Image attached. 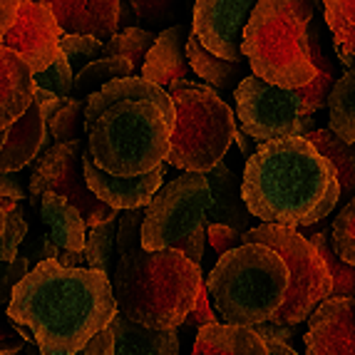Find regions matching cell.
I'll use <instances>...</instances> for the list:
<instances>
[{
    "instance_id": "42",
    "label": "cell",
    "mask_w": 355,
    "mask_h": 355,
    "mask_svg": "<svg viewBox=\"0 0 355 355\" xmlns=\"http://www.w3.org/2000/svg\"><path fill=\"white\" fill-rule=\"evenodd\" d=\"M23 353L25 355H42L35 345H25ZM77 355H114V331H112V326L107 328V331H102L100 336H97L95 340L87 345V348L80 350Z\"/></svg>"
},
{
    "instance_id": "6",
    "label": "cell",
    "mask_w": 355,
    "mask_h": 355,
    "mask_svg": "<svg viewBox=\"0 0 355 355\" xmlns=\"http://www.w3.org/2000/svg\"><path fill=\"white\" fill-rule=\"evenodd\" d=\"M308 25L296 0H261L243 30L241 53L251 75L281 89H303L318 75L308 53Z\"/></svg>"
},
{
    "instance_id": "29",
    "label": "cell",
    "mask_w": 355,
    "mask_h": 355,
    "mask_svg": "<svg viewBox=\"0 0 355 355\" xmlns=\"http://www.w3.org/2000/svg\"><path fill=\"white\" fill-rule=\"evenodd\" d=\"M308 241L318 249L333 279V298H355V266L345 263L333 249V234L328 229H308Z\"/></svg>"
},
{
    "instance_id": "33",
    "label": "cell",
    "mask_w": 355,
    "mask_h": 355,
    "mask_svg": "<svg viewBox=\"0 0 355 355\" xmlns=\"http://www.w3.org/2000/svg\"><path fill=\"white\" fill-rule=\"evenodd\" d=\"M157 35L142 28H125L105 45V58H125L132 62L135 72H142L144 60L154 48Z\"/></svg>"
},
{
    "instance_id": "2",
    "label": "cell",
    "mask_w": 355,
    "mask_h": 355,
    "mask_svg": "<svg viewBox=\"0 0 355 355\" xmlns=\"http://www.w3.org/2000/svg\"><path fill=\"white\" fill-rule=\"evenodd\" d=\"M177 130L169 92L142 77H125L87 97V152L102 172L135 179L166 164Z\"/></svg>"
},
{
    "instance_id": "1",
    "label": "cell",
    "mask_w": 355,
    "mask_h": 355,
    "mask_svg": "<svg viewBox=\"0 0 355 355\" xmlns=\"http://www.w3.org/2000/svg\"><path fill=\"white\" fill-rule=\"evenodd\" d=\"M6 311L15 326L33 333L42 355H77L119 313L107 273L65 268L58 261L30 268Z\"/></svg>"
},
{
    "instance_id": "35",
    "label": "cell",
    "mask_w": 355,
    "mask_h": 355,
    "mask_svg": "<svg viewBox=\"0 0 355 355\" xmlns=\"http://www.w3.org/2000/svg\"><path fill=\"white\" fill-rule=\"evenodd\" d=\"M35 87L48 89V92L58 95L60 100L75 97V70H72L70 60L60 53L58 60H55L48 70L35 75Z\"/></svg>"
},
{
    "instance_id": "22",
    "label": "cell",
    "mask_w": 355,
    "mask_h": 355,
    "mask_svg": "<svg viewBox=\"0 0 355 355\" xmlns=\"http://www.w3.org/2000/svg\"><path fill=\"white\" fill-rule=\"evenodd\" d=\"M191 355H271L254 328L214 323L196 333Z\"/></svg>"
},
{
    "instance_id": "44",
    "label": "cell",
    "mask_w": 355,
    "mask_h": 355,
    "mask_svg": "<svg viewBox=\"0 0 355 355\" xmlns=\"http://www.w3.org/2000/svg\"><path fill=\"white\" fill-rule=\"evenodd\" d=\"M0 199H12V202H25V189L20 187L15 174L0 172Z\"/></svg>"
},
{
    "instance_id": "32",
    "label": "cell",
    "mask_w": 355,
    "mask_h": 355,
    "mask_svg": "<svg viewBox=\"0 0 355 355\" xmlns=\"http://www.w3.org/2000/svg\"><path fill=\"white\" fill-rule=\"evenodd\" d=\"M85 112H87V97H70L62 100L55 110L53 117H48V132L53 135L55 144L80 142L85 132Z\"/></svg>"
},
{
    "instance_id": "45",
    "label": "cell",
    "mask_w": 355,
    "mask_h": 355,
    "mask_svg": "<svg viewBox=\"0 0 355 355\" xmlns=\"http://www.w3.org/2000/svg\"><path fill=\"white\" fill-rule=\"evenodd\" d=\"M263 340H286L288 343L291 338H293V328L291 326H276V323H263V326H256L254 328Z\"/></svg>"
},
{
    "instance_id": "36",
    "label": "cell",
    "mask_w": 355,
    "mask_h": 355,
    "mask_svg": "<svg viewBox=\"0 0 355 355\" xmlns=\"http://www.w3.org/2000/svg\"><path fill=\"white\" fill-rule=\"evenodd\" d=\"M60 53L70 60L75 75L89 62L105 58V42L87 35H62L60 37Z\"/></svg>"
},
{
    "instance_id": "30",
    "label": "cell",
    "mask_w": 355,
    "mask_h": 355,
    "mask_svg": "<svg viewBox=\"0 0 355 355\" xmlns=\"http://www.w3.org/2000/svg\"><path fill=\"white\" fill-rule=\"evenodd\" d=\"M125 77H137L135 67L130 60L125 58H100L95 62H89L87 67L75 75V92L77 95L92 97L100 92L105 85L114 83V80H125Z\"/></svg>"
},
{
    "instance_id": "31",
    "label": "cell",
    "mask_w": 355,
    "mask_h": 355,
    "mask_svg": "<svg viewBox=\"0 0 355 355\" xmlns=\"http://www.w3.org/2000/svg\"><path fill=\"white\" fill-rule=\"evenodd\" d=\"M117 231L119 221H107L102 226L87 231V243H85V259L87 268L107 273L112 279L114 263H117Z\"/></svg>"
},
{
    "instance_id": "25",
    "label": "cell",
    "mask_w": 355,
    "mask_h": 355,
    "mask_svg": "<svg viewBox=\"0 0 355 355\" xmlns=\"http://www.w3.org/2000/svg\"><path fill=\"white\" fill-rule=\"evenodd\" d=\"M187 60H189L191 70L199 77H204L211 87L216 89H234L246 80L249 75H243L241 62H226V60L211 55L207 48H204L199 37L191 33L189 40H187ZM236 92V89H234Z\"/></svg>"
},
{
    "instance_id": "46",
    "label": "cell",
    "mask_w": 355,
    "mask_h": 355,
    "mask_svg": "<svg viewBox=\"0 0 355 355\" xmlns=\"http://www.w3.org/2000/svg\"><path fill=\"white\" fill-rule=\"evenodd\" d=\"M60 102H62V100H60L58 95H53V92H48V89H40V87L35 89V105L42 110V114H45V119L53 117L55 110H58V107H60Z\"/></svg>"
},
{
    "instance_id": "50",
    "label": "cell",
    "mask_w": 355,
    "mask_h": 355,
    "mask_svg": "<svg viewBox=\"0 0 355 355\" xmlns=\"http://www.w3.org/2000/svg\"><path fill=\"white\" fill-rule=\"evenodd\" d=\"M0 355H3V350H0Z\"/></svg>"
},
{
    "instance_id": "41",
    "label": "cell",
    "mask_w": 355,
    "mask_h": 355,
    "mask_svg": "<svg viewBox=\"0 0 355 355\" xmlns=\"http://www.w3.org/2000/svg\"><path fill=\"white\" fill-rule=\"evenodd\" d=\"M214 323H219L216 320V313L211 311V303H209V288L204 286L202 293H199V301H196L194 311H191L189 315H187V320H184L182 328H207V326H214Z\"/></svg>"
},
{
    "instance_id": "8",
    "label": "cell",
    "mask_w": 355,
    "mask_h": 355,
    "mask_svg": "<svg viewBox=\"0 0 355 355\" xmlns=\"http://www.w3.org/2000/svg\"><path fill=\"white\" fill-rule=\"evenodd\" d=\"M211 189L207 174H187L162 187L144 209V251H182L199 266L209 239Z\"/></svg>"
},
{
    "instance_id": "15",
    "label": "cell",
    "mask_w": 355,
    "mask_h": 355,
    "mask_svg": "<svg viewBox=\"0 0 355 355\" xmlns=\"http://www.w3.org/2000/svg\"><path fill=\"white\" fill-rule=\"evenodd\" d=\"M308 355H355V298L320 303L306 331Z\"/></svg>"
},
{
    "instance_id": "10",
    "label": "cell",
    "mask_w": 355,
    "mask_h": 355,
    "mask_svg": "<svg viewBox=\"0 0 355 355\" xmlns=\"http://www.w3.org/2000/svg\"><path fill=\"white\" fill-rule=\"evenodd\" d=\"M241 132L261 144L306 137L313 132V117H303V105L296 89H281L249 75L234 92Z\"/></svg>"
},
{
    "instance_id": "23",
    "label": "cell",
    "mask_w": 355,
    "mask_h": 355,
    "mask_svg": "<svg viewBox=\"0 0 355 355\" xmlns=\"http://www.w3.org/2000/svg\"><path fill=\"white\" fill-rule=\"evenodd\" d=\"M114 355H179L177 331H154L132 323L122 313L112 320Z\"/></svg>"
},
{
    "instance_id": "11",
    "label": "cell",
    "mask_w": 355,
    "mask_h": 355,
    "mask_svg": "<svg viewBox=\"0 0 355 355\" xmlns=\"http://www.w3.org/2000/svg\"><path fill=\"white\" fill-rule=\"evenodd\" d=\"M85 149L87 147L80 139V142L70 144H55L53 149L42 154L35 172L30 177V204L37 207L42 194H58L83 214L87 229H95L107 221L119 219V211L102 204L89 191L83 166Z\"/></svg>"
},
{
    "instance_id": "49",
    "label": "cell",
    "mask_w": 355,
    "mask_h": 355,
    "mask_svg": "<svg viewBox=\"0 0 355 355\" xmlns=\"http://www.w3.org/2000/svg\"><path fill=\"white\" fill-rule=\"evenodd\" d=\"M6 142H8V130H6V132H0V149L6 147Z\"/></svg>"
},
{
    "instance_id": "19",
    "label": "cell",
    "mask_w": 355,
    "mask_h": 355,
    "mask_svg": "<svg viewBox=\"0 0 355 355\" xmlns=\"http://www.w3.org/2000/svg\"><path fill=\"white\" fill-rule=\"evenodd\" d=\"M189 35L191 33L184 25H174V28H166L164 33H159L154 48L149 50L147 60H144L139 77L162 89H169L174 83L189 80L191 65L187 60V40H189Z\"/></svg>"
},
{
    "instance_id": "20",
    "label": "cell",
    "mask_w": 355,
    "mask_h": 355,
    "mask_svg": "<svg viewBox=\"0 0 355 355\" xmlns=\"http://www.w3.org/2000/svg\"><path fill=\"white\" fill-rule=\"evenodd\" d=\"M53 135L48 132V119L37 105L25 112L23 119L8 130V142L0 149V172L15 174L18 169L28 166L37 154H45L55 147Z\"/></svg>"
},
{
    "instance_id": "9",
    "label": "cell",
    "mask_w": 355,
    "mask_h": 355,
    "mask_svg": "<svg viewBox=\"0 0 355 355\" xmlns=\"http://www.w3.org/2000/svg\"><path fill=\"white\" fill-rule=\"evenodd\" d=\"M243 243H261L273 249L288 266V293L286 303L271 323L276 326H298L301 320L311 318L320 303L333 298V279L328 273L326 261L320 259L318 249L308 241L298 229L286 226L259 224L243 234Z\"/></svg>"
},
{
    "instance_id": "39",
    "label": "cell",
    "mask_w": 355,
    "mask_h": 355,
    "mask_svg": "<svg viewBox=\"0 0 355 355\" xmlns=\"http://www.w3.org/2000/svg\"><path fill=\"white\" fill-rule=\"evenodd\" d=\"M209 241H211V249L219 254V259L229 254V251L243 246L241 234H239V231H234V229H229V226H224V224H211V226H209Z\"/></svg>"
},
{
    "instance_id": "38",
    "label": "cell",
    "mask_w": 355,
    "mask_h": 355,
    "mask_svg": "<svg viewBox=\"0 0 355 355\" xmlns=\"http://www.w3.org/2000/svg\"><path fill=\"white\" fill-rule=\"evenodd\" d=\"M30 261L28 256L20 254L12 263H3L0 261V308H8L12 301V293L18 288V284L30 273Z\"/></svg>"
},
{
    "instance_id": "17",
    "label": "cell",
    "mask_w": 355,
    "mask_h": 355,
    "mask_svg": "<svg viewBox=\"0 0 355 355\" xmlns=\"http://www.w3.org/2000/svg\"><path fill=\"white\" fill-rule=\"evenodd\" d=\"M65 35L97 37L107 45L117 35L122 3L119 0H50Z\"/></svg>"
},
{
    "instance_id": "40",
    "label": "cell",
    "mask_w": 355,
    "mask_h": 355,
    "mask_svg": "<svg viewBox=\"0 0 355 355\" xmlns=\"http://www.w3.org/2000/svg\"><path fill=\"white\" fill-rule=\"evenodd\" d=\"M25 340L18 333V326L8 318V311L0 308V350L3 355H18L20 350H25Z\"/></svg>"
},
{
    "instance_id": "16",
    "label": "cell",
    "mask_w": 355,
    "mask_h": 355,
    "mask_svg": "<svg viewBox=\"0 0 355 355\" xmlns=\"http://www.w3.org/2000/svg\"><path fill=\"white\" fill-rule=\"evenodd\" d=\"M40 221L45 226V234L55 241L60 249V266L65 268H85V243H87V224L83 214L77 211L67 199L58 194H42L37 202Z\"/></svg>"
},
{
    "instance_id": "4",
    "label": "cell",
    "mask_w": 355,
    "mask_h": 355,
    "mask_svg": "<svg viewBox=\"0 0 355 355\" xmlns=\"http://www.w3.org/2000/svg\"><path fill=\"white\" fill-rule=\"evenodd\" d=\"M144 209L119 216L117 263L112 273L119 313L154 331H177L204 288L202 268L182 251H144Z\"/></svg>"
},
{
    "instance_id": "14",
    "label": "cell",
    "mask_w": 355,
    "mask_h": 355,
    "mask_svg": "<svg viewBox=\"0 0 355 355\" xmlns=\"http://www.w3.org/2000/svg\"><path fill=\"white\" fill-rule=\"evenodd\" d=\"M83 166H85V179H87L89 191L102 204H107V207H112L114 211H122V214L147 209L154 202V196L162 191V182H164V166L154 169L152 174H144V177H135V179L112 177V174L102 172L100 166L92 162L87 149H85Z\"/></svg>"
},
{
    "instance_id": "26",
    "label": "cell",
    "mask_w": 355,
    "mask_h": 355,
    "mask_svg": "<svg viewBox=\"0 0 355 355\" xmlns=\"http://www.w3.org/2000/svg\"><path fill=\"white\" fill-rule=\"evenodd\" d=\"M306 139L318 149L333 166H336L338 184H340V196L355 199V144L343 142L336 132L328 130H313L308 132Z\"/></svg>"
},
{
    "instance_id": "3",
    "label": "cell",
    "mask_w": 355,
    "mask_h": 355,
    "mask_svg": "<svg viewBox=\"0 0 355 355\" xmlns=\"http://www.w3.org/2000/svg\"><path fill=\"white\" fill-rule=\"evenodd\" d=\"M241 179L246 209L263 224L313 226L340 202L336 166L306 137L259 144Z\"/></svg>"
},
{
    "instance_id": "34",
    "label": "cell",
    "mask_w": 355,
    "mask_h": 355,
    "mask_svg": "<svg viewBox=\"0 0 355 355\" xmlns=\"http://www.w3.org/2000/svg\"><path fill=\"white\" fill-rule=\"evenodd\" d=\"M6 209V231H3V241H0V261L12 263L20 256L25 239H28V221H25L23 202H12V199H0Z\"/></svg>"
},
{
    "instance_id": "27",
    "label": "cell",
    "mask_w": 355,
    "mask_h": 355,
    "mask_svg": "<svg viewBox=\"0 0 355 355\" xmlns=\"http://www.w3.org/2000/svg\"><path fill=\"white\" fill-rule=\"evenodd\" d=\"M328 122L343 142L355 144V67L343 72L328 100Z\"/></svg>"
},
{
    "instance_id": "7",
    "label": "cell",
    "mask_w": 355,
    "mask_h": 355,
    "mask_svg": "<svg viewBox=\"0 0 355 355\" xmlns=\"http://www.w3.org/2000/svg\"><path fill=\"white\" fill-rule=\"evenodd\" d=\"M177 110V130L166 164L187 174H209L224 162L236 135L234 110L207 85L182 80L166 89Z\"/></svg>"
},
{
    "instance_id": "21",
    "label": "cell",
    "mask_w": 355,
    "mask_h": 355,
    "mask_svg": "<svg viewBox=\"0 0 355 355\" xmlns=\"http://www.w3.org/2000/svg\"><path fill=\"white\" fill-rule=\"evenodd\" d=\"M209 189H211V209H209V226L211 224H224L229 229L239 231V234H249L251 226V214L246 209L241 194L243 179L236 177V172L231 169L226 162H219L211 172L207 174Z\"/></svg>"
},
{
    "instance_id": "28",
    "label": "cell",
    "mask_w": 355,
    "mask_h": 355,
    "mask_svg": "<svg viewBox=\"0 0 355 355\" xmlns=\"http://www.w3.org/2000/svg\"><path fill=\"white\" fill-rule=\"evenodd\" d=\"M326 23L333 30L336 53L345 67H355V0H326Z\"/></svg>"
},
{
    "instance_id": "37",
    "label": "cell",
    "mask_w": 355,
    "mask_h": 355,
    "mask_svg": "<svg viewBox=\"0 0 355 355\" xmlns=\"http://www.w3.org/2000/svg\"><path fill=\"white\" fill-rule=\"evenodd\" d=\"M333 249L345 263L355 266V199H350L333 221Z\"/></svg>"
},
{
    "instance_id": "12",
    "label": "cell",
    "mask_w": 355,
    "mask_h": 355,
    "mask_svg": "<svg viewBox=\"0 0 355 355\" xmlns=\"http://www.w3.org/2000/svg\"><path fill=\"white\" fill-rule=\"evenodd\" d=\"M65 35L45 0H20L18 20L3 45L28 62L33 72H45L60 55V37Z\"/></svg>"
},
{
    "instance_id": "18",
    "label": "cell",
    "mask_w": 355,
    "mask_h": 355,
    "mask_svg": "<svg viewBox=\"0 0 355 355\" xmlns=\"http://www.w3.org/2000/svg\"><path fill=\"white\" fill-rule=\"evenodd\" d=\"M35 72L18 53L0 45V132L10 130L35 105Z\"/></svg>"
},
{
    "instance_id": "47",
    "label": "cell",
    "mask_w": 355,
    "mask_h": 355,
    "mask_svg": "<svg viewBox=\"0 0 355 355\" xmlns=\"http://www.w3.org/2000/svg\"><path fill=\"white\" fill-rule=\"evenodd\" d=\"M234 142L239 144V152H241V157L246 162H249L251 157H254V152H251V144H249V137L243 135L241 130H236V135H234Z\"/></svg>"
},
{
    "instance_id": "48",
    "label": "cell",
    "mask_w": 355,
    "mask_h": 355,
    "mask_svg": "<svg viewBox=\"0 0 355 355\" xmlns=\"http://www.w3.org/2000/svg\"><path fill=\"white\" fill-rule=\"evenodd\" d=\"M266 345L271 355H296V350L291 348V343H286V340H266Z\"/></svg>"
},
{
    "instance_id": "24",
    "label": "cell",
    "mask_w": 355,
    "mask_h": 355,
    "mask_svg": "<svg viewBox=\"0 0 355 355\" xmlns=\"http://www.w3.org/2000/svg\"><path fill=\"white\" fill-rule=\"evenodd\" d=\"M308 53H311V60H313L318 75H315L313 83L306 85L303 89H296V92H298V97H301L303 117H313L315 112H320V110L328 107L333 87H336V83L343 75L338 72L336 62L326 55V50L320 45V33L313 23L308 25Z\"/></svg>"
},
{
    "instance_id": "43",
    "label": "cell",
    "mask_w": 355,
    "mask_h": 355,
    "mask_svg": "<svg viewBox=\"0 0 355 355\" xmlns=\"http://www.w3.org/2000/svg\"><path fill=\"white\" fill-rule=\"evenodd\" d=\"M18 8L20 0H0V45H3L6 35L12 30L15 20H18Z\"/></svg>"
},
{
    "instance_id": "5",
    "label": "cell",
    "mask_w": 355,
    "mask_h": 355,
    "mask_svg": "<svg viewBox=\"0 0 355 355\" xmlns=\"http://www.w3.org/2000/svg\"><path fill=\"white\" fill-rule=\"evenodd\" d=\"M288 266L261 243H243L216 261L207 279L214 306L229 326L256 328L279 313L288 293Z\"/></svg>"
},
{
    "instance_id": "13",
    "label": "cell",
    "mask_w": 355,
    "mask_h": 355,
    "mask_svg": "<svg viewBox=\"0 0 355 355\" xmlns=\"http://www.w3.org/2000/svg\"><path fill=\"white\" fill-rule=\"evenodd\" d=\"M251 0H199L194 6V33L204 48L226 62H241L243 30L254 12Z\"/></svg>"
}]
</instances>
